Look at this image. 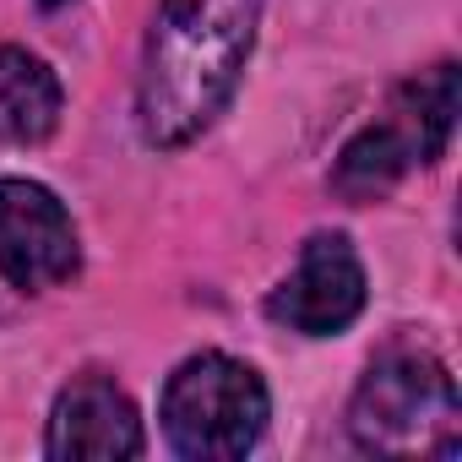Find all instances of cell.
I'll return each instance as SVG.
<instances>
[{
	"instance_id": "cell-1",
	"label": "cell",
	"mask_w": 462,
	"mask_h": 462,
	"mask_svg": "<svg viewBox=\"0 0 462 462\" xmlns=\"http://www.w3.org/2000/svg\"><path fill=\"white\" fill-rule=\"evenodd\" d=\"M256 23L262 0H158L136 82V120L152 147H185L228 109Z\"/></svg>"
},
{
	"instance_id": "cell-2",
	"label": "cell",
	"mask_w": 462,
	"mask_h": 462,
	"mask_svg": "<svg viewBox=\"0 0 462 462\" xmlns=\"http://www.w3.org/2000/svg\"><path fill=\"white\" fill-rule=\"evenodd\" d=\"M348 435L370 457H457L462 402L451 370L413 343H392L348 402Z\"/></svg>"
},
{
	"instance_id": "cell-3",
	"label": "cell",
	"mask_w": 462,
	"mask_h": 462,
	"mask_svg": "<svg viewBox=\"0 0 462 462\" xmlns=\"http://www.w3.org/2000/svg\"><path fill=\"white\" fill-rule=\"evenodd\" d=\"M457 66H430L419 77H408L386 109L343 147L337 169H332V185L348 196V201H370V196H386L408 169H424L446 152L451 142V125H457Z\"/></svg>"
},
{
	"instance_id": "cell-4",
	"label": "cell",
	"mask_w": 462,
	"mask_h": 462,
	"mask_svg": "<svg viewBox=\"0 0 462 462\" xmlns=\"http://www.w3.org/2000/svg\"><path fill=\"white\" fill-rule=\"evenodd\" d=\"M163 435L190 462H235L267 430V386L245 359L190 354L163 386Z\"/></svg>"
},
{
	"instance_id": "cell-5",
	"label": "cell",
	"mask_w": 462,
	"mask_h": 462,
	"mask_svg": "<svg viewBox=\"0 0 462 462\" xmlns=\"http://www.w3.org/2000/svg\"><path fill=\"white\" fill-rule=\"evenodd\" d=\"M82 267L77 223L55 190L33 180H0V278L23 294L71 283Z\"/></svg>"
},
{
	"instance_id": "cell-6",
	"label": "cell",
	"mask_w": 462,
	"mask_h": 462,
	"mask_svg": "<svg viewBox=\"0 0 462 462\" xmlns=\"http://www.w3.org/2000/svg\"><path fill=\"white\" fill-rule=\"evenodd\" d=\"M273 321L305 337H332L365 310V267L343 235H310L294 273L267 300Z\"/></svg>"
},
{
	"instance_id": "cell-7",
	"label": "cell",
	"mask_w": 462,
	"mask_h": 462,
	"mask_svg": "<svg viewBox=\"0 0 462 462\" xmlns=\"http://www.w3.org/2000/svg\"><path fill=\"white\" fill-rule=\"evenodd\" d=\"M142 419H136V402L104 381V375H82L71 381L60 397H55V413H50V440L44 451L50 457H142Z\"/></svg>"
},
{
	"instance_id": "cell-8",
	"label": "cell",
	"mask_w": 462,
	"mask_h": 462,
	"mask_svg": "<svg viewBox=\"0 0 462 462\" xmlns=\"http://www.w3.org/2000/svg\"><path fill=\"white\" fill-rule=\"evenodd\" d=\"M55 125H60V77L39 55L0 44V142L33 147Z\"/></svg>"
},
{
	"instance_id": "cell-9",
	"label": "cell",
	"mask_w": 462,
	"mask_h": 462,
	"mask_svg": "<svg viewBox=\"0 0 462 462\" xmlns=\"http://www.w3.org/2000/svg\"><path fill=\"white\" fill-rule=\"evenodd\" d=\"M39 6H44V12H60V6H71V0H39Z\"/></svg>"
}]
</instances>
